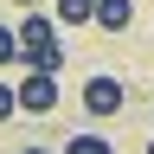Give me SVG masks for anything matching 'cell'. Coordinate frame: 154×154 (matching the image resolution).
<instances>
[{
    "instance_id": "obj_1",
    "label": "cell",
    "mask_w": 154,
    "mask_h": 154,
    "mask_svg": "<svg viewBox=\"0 0 154 154\" xmlns=\"http://www.w3.org/2000/svg\"><path fill=\"white\" fill-rule=\"evenodd\" d=\"M19 64H26V71H58V64H64L58 26L45 13H26V19H19Z\"/></svg>"
},
{
    "instance_id": "obj_2",
    "label": "cell",
    "mask_w": 154,
    "mask_h": 154,
    "mask_svg": "<svg viewBox=\"0 0 154 154\" xmlns=\"http://www.w3.org/2000/svg\"><path fill=\"white\" fill-rule=\"evenodd\" d=\"M19 109H26V116H51V109H58V71H26Z\"/></svg>"
},
{
    "instance_id": "obj_3",
    "label": "cell",
    "mask_w": 154,
    "mask_h": 154,
    "mask_svg": "<svg viewBox=\"0 0 154 154\" xmlns=\"http://www.w3.org/2000/svg\"><path fill=\"white\" fill-rule=\"evenodd\" d=\"M84 109L90 116H116L122 109V84H116V77H90L84 84Z\"/></svg>"
},
{
    "instance_id": "obj_4",
    "label": "cell",
    "mask_w": 154,
    "mask_h": 154,
    "mask_svg": "<svg viewBox=\"0 0 154 154\" xmlns=\"http://www.w3.org/2000/svg\"><path fill=\"white\" fill-rule=\"evenodd\" d=\"M128 19H135V0H96V26L103 32H122Z\"/></svg>"
},
{
    "instance_id": "obj_5",
    "label": "cell",
    "mask_w": 154,
    "mask_h": 154,
    "mask_svg": "<svg viewBox=\"0 0 154 154\" xmlns=\"http://www.w3.org/2000/svg\"><path fill=\"white\" fill-rule=\"evenodd\" d=\"M58 19H64V26H90V19H96V0H58Z\"/></svg>"
},
{
    "instance_id": "obj_6",
    "label": "cell",
    "mask_w": 154,
    "mask_h": 154,
    "mask_svg": "<svg viewBox=\"0 0 154 154\" xmlns=\"http://www.w3.org/2000/svg\"><path fill=\"white\" fill-rule=\"evenodd\" d=\"M64 154H116L109 141H103V135H71V148Z\"/></svg>"
},
{
    "instance_id": "obj_7",
    "label": "cell",
    "mask_w": 154,
    "mask_h": 154,
    "mask_svg": "<svg viewBox=\"0 0 154 154\" xmlns=\"http://www.w3.org/2000/svg\"><path fill=\"white\" fill-rule=\"evenodd\" d=\"M13 58H19V32H7V26H0V64H13Z\"/></svg>"
},
{
    "instance_id": "obj_8",
    "label": "cell",
    "mask_w": 154,
    "mask_h": 154,
    "mask_svg": "<svg viewBox=\"0 0 154 154\" xmlns=\"http://www.w3.org/2000/svg\"><path fill=\"white\" fill-rule=\"evenodd\" d=\"M7 116H19V90H7V84H0V122H7Z\"/></svg>"
},
{
    "instance_id": "obj_9",
    "label": "cell",
    "mask_w": 154,
    "mask_h": 154,
    "mask_svg": "<svg viewBox=\"0 0 154 154\" xmlns=\"http://www.w3.org/2000/svg\"><path fill=\"white\" fill-rule=\"evenodd\" d=\"M19 154H45V148H19Z\"/></svg>"
},
{
    "instance_id": "obj_10",
    "label": "cell",
    "mask_w": 154,
    "mask_h": 154,
    "mask_svg": "<svg viewBox=\"0 0 154 154\" xmlns=\"http://www.w3.org/2000/svg\"><path fill=\"white\" fill-rule=\"evenodd\" d=\"M19 7H38V0H19Z\"/></svg>"
},
{
    "instance_id": "obj_11",
    "label": "cell",
    "mask_w": 154,
    "mask_h": 154,
    "mask_svg": "<svg viewBox=\"0 0 154 154\" xmlns=\"http://www.w3.org/2000/svg\"><path fill=\"white\" fill-rule=\"evenodd\" d=\"M148 154H154V135H148Z\"/></svg>"
}]
</instances>
